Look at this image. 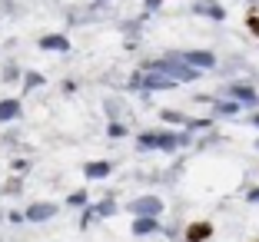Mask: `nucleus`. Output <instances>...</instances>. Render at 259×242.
<instances>
[{
    "label": "nucleus",
    "mask_w": 259,
    "mask_h": 242,
    "mask_svg": "<svg viewBox=\"0 0 259 242\" xmlns=\"http://www.w3.org/2000/svg\"><path fill=\"white\" fill-rule=\"evenodd\" d=\"M17 116H20V103L17 100H0V123L17 120Z\"/></svg>",
    "instance_id": "nucleus-5"
},
{
    "label": "nucleus",
    "mask_w": 259,
    "mask_h": 242,
    "mask_svg": "<svg viewBox=\"0 0 259 242\" xmlns=\"http://www.w3.org/2000/svg\"><path fill=\"white\" fill-rule=\"evenodd\" d=\"M110 173V163H90V166H87V176H90V179H100V176H107Z\"/></svg>",
    "instance_id": "nucleus-9"
},
{
    "label": "nucleus",
    "mask_w": 259,
    "mask_h": 242,
    "mask_svg": "<svg viewBox=\"0 0 259 242\" xmlns=\"http://www.w3.org/2000/svg\"><path fill=\"white\" fill-rule=\"evenodd\" d=\"M143 86H146V90H169V86H176V80H173V76H166L163 70H153V73H146Z\"/></svg>",
    "instance_id": "nucleus-3"
},
{
    "label": "nucleus",
    "mask_w": 259,
    "mask_h": 242,
    "mask_svg": "<svg viewBox=\"0 0 259 242\" xmlns=\"http://www.w3.org/2000/svg\"><path fill=\"white\" fill-rule=\"evenodd\" d=\"M249 203H259V186H256V189L249 192Z\"/></svg>",
    "instance_id": "nucleus-16"
},
{
    "label": "nucleus",
    "mask_w": 259,
    "mask_h": 242,
    "mask_svg": "<svg viewBox=\"0 0 259 242\" xmlns=\"http://www.w3.org/2000/svg\"><path fill=\"white\" fill-rule=\"evenodd\" d=\"M153 229H156V219H153V216H143V219H137L133 232H153Z\"/></svg>",
    "instance_id": "nucleus-11"
},
{
    "label": "nucleus",
    "mask_w": 259,
    "mask_h": 242,
    "mask_svg": "<svg viewBox=\"0 0 259 242\" xmlns=\"http://www.w3.org/2000/svg\"><path fill=\"white\" fill-rule=\"evenodd\" d=\"M186 60H190L193 67H213V63H216L213 53H206V50H203V53H199V50H196V53H186Z\"/></svg>",
    "instance_id": "nucleus-6"
},
{
    "label": "nucleus",
    "mask_w": 259,
    "mask_h": 242,
    "mask_svg": "<svg viewBox=\"0 0 259 242\" xmlns=\"http://www.w3.org/2000/svg\"><path fill=\"white\" fill-rule=\"evenodd\" d=\"M153 70H163V73L166 76H173V80H193V76H196V70L193 67H183V63H169V60H163V63H156V67Z\"/></svg>",
    "instance_id": "nucleus-1"
},
{
    "label": "nucleus",
    "mask_w": 259,
    "mask_h": 242,
    "mask_svg": "<svg viewBox=\"0 0 259 242\" xmlns=\"http://www.w3.org/2000/svg\"><path fill=\"white\" fill-rule=\"evenodd\" d=\"M160 209H163V203L156 196H146V199H137V203H133V212H137V216H160Z\"/></svg>",
    "instance_id": "nucleus-4"
},
{
    "label": "nucleus",
    "mask_w": 259,
    "mask_h": 242,
    "mask_svg": "<svg viewBox=\"0 0 259 242\" xmlns=\"http://www.w3.org/2000/svg\"><path fill=\"white\" fill-rule=\"evenodd\" d=\"M206 235H209V226L203 222V226H190V232H186V239H190V242H199V239H206Z\"/></svg>",
    "instance_id": "nucleus-10"
},
{
    "label": "nucleus",
    "mask_w": 259,
    "mask_h": 242,
    "mask_svg": "<svg viewBox=\"0 0 259 242\" xmlns=\"http://www.w3.org/2000/svg\"><path fill=\"white\" fill-rule=\"evenodd\" d=\"M37 83H44V76H37V73H27V86H37Z\"/></svg>",
    "instance_id": "nucleus-15"
},
{
    "label": "nucleus",
    "mask_w": 259,
    "mask_h": 242,
    "mask_svg": "<svg viewBox=\"0 0 259 242\" xmlns=\"http://www.w3.org/2000/svg\"><path fill=\"white\" fill-rule=\"evenodd\" d=\"M54 216H57L54 203H33L30 209H27V219L30 222H47V219H54Z\"/></svg>",
    "instance_id": "nucleus-2"
},
{
    "label": "nucleus",
    "mask_w": 259,
    "mask_h": 242,
    "mask_svg": "<svg viewBox=\"0 0 259 242\" xmlns=\"http://www.w3.org/2000/svg\"><path fill=\"white\" fill-rule=\"evenodd\" d=\"M113 209H116V206H113V203L107 199V203H100L97 209H90V212H87V222H90V219H97V216H110Z\"/></svg>",
    "instance_id": "nucleus-8"
},
{
    "label": "nucleus",
    "mask_w": 259,
    "mask_h": 242,
    "mask_svg": "<svg viewBox=\"0 0 259 242\" xmlns=\"http://www.w3.org/2000/svg\"><path fill=\"white\" fill-rule=\"evenodd\" d=\"M233 93H236L239 100H249V103H252V100H256V93H252V90H246V86H236V90H233Z\"/></svg>",
    "instance_id": "nucleus-13"
},
{
    "label": "nucleus",
    "mask_w": 259,
    "mask_h": 242,
    "mask_svg": "<svg viewBox=\"0 0 259 242\" xmlns=\"http://www.w3.org/2000/svg\"><path fill=\"white\" fill-rule=\"evenodd\" d=\"M140 146H143V150H160V136H156V133H143V136H140Z\"/></svg>",
    "instance_id": "nucleus-12"
},
{
    "label": "nucleus",
    "mask_w": 259,
    "mask_h": 242,
    "mask_svg": "<svg viewBox=\"0 0 259 242\" xmlns=\"http://www.w3.org/2000/svg\"><path fill=\"white\" fill-rule=\"evenodd\" d=\"M199 10H203V14H209V17H223V10H216L213 4H199Z\"/></svg>",
    "instance_id": "nucleus-14"
},
{
    "label": "nucleus",
    "mask_w": 259,
    "mask_h": 242,
    "mask_svg": "<svg viewBox=\"0 0 259 242\" xmlns=\"http://www.w3.org/2000/svg\"><path fill=\"white\" fill-rule=\"evenodd\" d=\"M40 46H44V50H67V37H44L40 40Z\"/></svg>",
    "instance_id": "nucleus-7"
}]
</instances>
